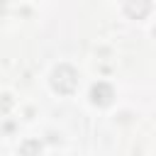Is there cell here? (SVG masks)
Segmentation results:
<instances>
[{"instance_id": "1", "label": "cell", "mask_w": 156, "mask_h": 156, "mask_svg": "<svg viewBox=\"0 0 156 156\" xmlns=\"http://www.w3.org/2000/svg\"><path fill=\"white\" fill-rule=\"evenodd\" d=\"M51 83H54V88H56L58 93L68 95V93H73L76 85H78V73H76L71 66H58V68L54 71Z\"/></svg>"}, {"instance_id": "3", "label": "cell", "mask_w": 156, "mask_h": 156, "mask_svg": "<svg viewBox=\"0 0 156 156\" xmlns=\"http://www.w3.org/2000/svg\"><path fill=\"white\" fill-rule=\"evenodd\" d=\"M124 10H127L129 17L141 20L144 15H149V10H151V0H127V2H124Z\"/></svg>"}, {"instance_id": "2", "label": "cell", "mask_w": 156, "mask_h": 156, "mask_svg": "<svg viewBox=\"0 0 156 156\" xmlns=\"http://www.w3.org/2000/svg\"><path fill=\"white\" fill-rule=\"evenodd\" d=\"M112 98H115V93H112V88H110L107 83H98V85H93V90H90V100H93V105L105 107V105L112 102Z\"/></svg>"}]
</instances>
